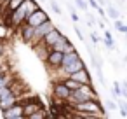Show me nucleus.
<instances>
[{"label":"nucleus","instance_id":"f257e3e1","mask_svg":"<svg viewBox=\"0 0 127 119\" xmlns=\"http://www.w3.org/2000/svg\"><path fill=\"white\" fill-rule=\"evenodd\" d=\"M38 7H40V5L35 2V0H23V2H21L12 12H9V14L5 16L7 25L12 26V28H18L21 23H25L26 16L32 14V12H33L35 9H38Z\"/></svg>","mask_w":127,"mask_h":119},{"label":"nucleus","instance_id":"f03ea898","mask_svg":"<svg viewBox=\"0 0 127 119\" xmlns=\"http://www.w3.org/2000/svg\"><path fill=\"white\" fill-rule=\"evenodd\" d=\"M84 67H85V63H84V60L80 58V54H78L77 51H71V53L63 54L61 67H59L56 72H58V74L61 75V79H63V77L70 75L71 72H77V70H80V68H84Z\"/></svg>","mask_w":127,"mask_h":119},{"label":"nucleus","instance_id":"7ed1b4c3","mask_svg":"<svg viewBox=\"0 0 127 119\" xmlns=\"http://www.w3.org/2000/svg\"><path fill=\"white\" fill-rule=\"evenodd\" d=\"M73 110L80 112V114H91L92 117H103L104 116V109L101 105V102L96 98V100H85V102H77V103H71Z\"/></svg>","mask_w":127,"mask_h":119},{"label":"nucleus","instance_id":"20e7f679","mask_svg":"<svg viewBox=\"0 0 127 119\" xmlns=\"http://www.w3.org/2000/svg\"><path fill=\"white\" fill-rule=\"evenodd\" d=\"M97 93L92 88V84H80L77 89H73L70 93L68 102L70 103H77V102H85V100H96Z\"/></svg>","mask_w":127,"mask_h":119},{"label":"nucleus","instance_id":"39448f33","mask_svg":"<svg viewBox=\"0 0 127 119\" xmlns=\"http://www.w3.org/2000/svg\"><path fill=\"white\" fill-rule=\"evenodd\" d=\"M21 105H23V117H26V119H30L32 114H35L38 109H44V103H42L40 96H30V98L23 100Z\"/></svg>","mask_w":127,"mask_h":119},{"label":"nucleus","instance_id":"423d86ee","mask_svg":"<svg viewBox=\"0 0 127 119\" xmlns=\"http://www.w3.org/2000/svg\"><path fill=\"white\" fill-rule=\"evenodd\" d=\"M54 26H56V25H54V23H52L49 18H47L45 21H42L38 26H35V32H33V44L40 42V39H42V37H44L47 32H51ZM33 44H32V46H33Z\"/></svg>","mask_w":127,"mask_h":119},{"label":"nucleus","instance_id":"0eeeda50","mask_svg":"<svg viewBox=\"0 0 127 119\" xmlns=\"http://www.w3.org/2000/svg\"><path fill=\"white\" fill-rule=\"evenodd\" d=\"M61 61H63V53L61 51H52L49 49L47 54H45V63L51 70H58L61 67Z\"/></svg>","mask_w":127,"mask_h":119},{"label":"nucleus","instance_id":"6e6552de","mask_svg":"<svg viewBox=\"0 0 127 119\" xmlns=\"http://www.w3.org/2000/svg\"><path fill=\"white\" fill-rule=\"evenodd\" d=\"M70 93L71 91L63 84V79L61 81H58V79L52 81V96H56L59 100H68L70 98Z\"/></svg>","mask_w":127,"mask_h":119},{"label":"nucleus","instance_id":"1a4fd4ad","mask_svg":"<svg viewBox=\"0 0 127 119\" xmlns=\"http://www.w3.org/2000/svg\"><path fill=\"white\" fill-rule=\"evenodd\" d=\"M47 18H49V16H47V12H45V11H42V9L38 7V9H35L32 14H28V16H26L25 23H28L30 26H33V28H35V26H38L42 21H45Z\"/></svg>","mask_w":127,"mask_h":119},{"label":"nucleus","instance_id":"9d476101","mask_svg":"<svg viewBox=\"0 0 127 119\" xmlns=\"http://www.w3.org/2000/svg\"><path fill=\"white\" fill-rule=\"evenodd\" d=\"M16 30L21 33V39H23L26 44H30V46L33 44V32H35V28H33V26H30L28 23H21Z\"/></svg>","mask_w":127,"mask_h":119},{"label":"nucleus","instance_id":"9b49d317","mask_svg":"<svg viewBox=\"0 0 127 119\" xmlns=\"http://www.w3.org/2000/svg\"><path fill=\"white\" fill-rule=\"evenodd\" d=\"M61 35H63V33L59 32V28H56V26H54L51 32H47V33L40 39V44H42V46H45V47L49 49V47H51V46H52V44H54V42L61 37Z\"/></svg>","mask_w":127,"mask_h":119},{"label":"nucleus","instance_id":"f8f14e48","mask_svg":"<svg viewBox=\"0 0 127 119\" xmlns=\"http://www.w3.org/2000/svg\"><path fill=\"white\" fill-rule=\"evenodd\" d=\"M2 116L7 117V119H21L23 117V105H21V102H16L12 107H9L7 110H4Z\"/></svg>","mask_w":127,"mask_h":119},{"label":"nucleus","instance_id":"ddd939ff","mask_svg":"<svg viewBox=\"0 0 127 119\" xmlns=\"http://www.w3.org/2000/svg\"><path fill=\"white\" fill-rule=\"evenodd\" d=\"M68 77L75 79V81H77V82H80V84H92L91 74L87 72V68H85V67H84V68H80V70H77V72H71Z\"/></svg>","mask_w":127,"mask_h":119},{"label":"nucleus","instance_id":"4468645a","mask_svg":"<svg viewBox=\"0 0 127 119\" xmlns=\"http://www.w3.org/2000/svg\"><path fill=\"white\" fill-rule=\"evenodd\" d=\"M16 102H19V96L18 95H9V96H5V98H2L0 100V110H7L9 107H12Z\"/></svg>","mask_w":127,"mask_h":119},{"label":"nucleus","instance_id":"2eb2a0df","mask_svg":"<svg viewBox=\"0 0 127 119\" xmlns=\"http://www.w3.org/2000/svg\"><path fill=\"white\" fill-rule=\"evenodd\" d=\"M21 2H23V0H7V2L4 4V7H2V14H4V16H7V14H9V12H12V11H14Z\"/></svg>","mask_w":127,"mask_h":119},{"label":"nucleus","instance_id":"dca6fc26","mask_svg":"<svg viewBox=\"0 0 127 119\" xmlns=\"http://www.w3.org/2000/svg\"><path fill=\"white\" fill-rule=\"evenodd\" d=\"M66 42H68V37H66V35H61V37H59V39H58L49 49H52V51H61V53H63V47H64Z\"/></svg>","mask_w":127,"mask_h":119},{"label":"nucleus","instance_id":"f3484780","mask_svg":"<svg viewBox=\"0 0 127 119\" xmlns=\"http://www.w3.org/2000/svg\"><path fill=\"white\" fill-rule=\"evenodd\" d=\"M12 81H14V75H12L9 70H5L2 75H0V88H2V86H9Z\"/></svg>","mask_w":127,"mask_h":119},{"label":"nucleus","instance_id":"a211bd4d","mask_svg":"<svg viewBox=\"0 0 127 119\" xmlns=\"http://www.w3.org/2000/svg\"><path fill=\"white\" fill-rule=\"evenodd\" d=\"M9 95H16V93H14V89L11 88V84H9V86H2V88H0V100L5 98V96H9Z\"/></svg>","mask_w":127,"mask_h":119},{"label":"nucleus","instance_id":"6ab92c4d","mask_svg":"<svg viewBox=\"0 0 127 119\" xmlns=\"http://www.w3.org/2000/svg\"><path fill=\"white\" fill-rule=\"evenodd\" d=\"M108 16H110L111 19H118V16H120V14H118V11H117V9L108 7Z\"/></svg>","mask_w":127,"mask_h":119},{"label":"nucleus","instance_id":"aec40b11","mask_svg":"<svg viewBox=\"0 0 127 119\" xmlns=\"http://www.w3.org/2000/svg\"><path fill=\"white\" fill-rule=\"evenodd\" d=\"M115 26H117V30H118V32H122V33H125V32H127V26H125L122 21H118V19H115Z\"/></svg>","mask_w":127,"mask_h":119},{"label":"nucleus","instance_id":"412c9836","mask_svg":"<svg viewBox=\"0 0 127 119\" xmlns=\"http://www.w3.org/2000/svg\"><path fill=\"white\" fill-rule=\"evenodd\" d=\"M75 5L80 11H87V2H85V0H75Z\"/></svg>","mask_w":127,"mask_h":119},{"label":"nucleus","instance_id":"4be33fe9","mask_svg":"<svg viewBox=\"0 0 127 119\" xmlns=\"http://www.w3.org/2000/svg\"><path fill=\"white\" fill-rule=\"evenodd\" d=\"M71 51H75V47H73V44L68 40V42L64 44V47H63V54H66V53H71Z\"/></svg>","mask_w":127,"mask_h":119},{"label":"nucleus","instance_id":"5701e85b","mask_svg":"<svg viewBox=\"0 0 127 119\" xmlns=\"http://www.w3.org/2000/svg\"><path fill=\"white\" fill-rule=\"evenodd\" d=\"M104 44L108 46V49H113V47H115V44H113V39H111V37H104Z\"/></svg>","mask_w":127,"mask_h":119},{"label":"nucleus","instance_id":"b1692460","mask_svg":"<svg viewBox=\"0 0 127 119\" xmlns=\"http://www.w3.org/2000/svg\"><path fill=\"white\" fill-rule=\"evenodd\" d=\"M51 7H52V11L56 12V14H61V9H59V5L54 2V0H52V2H51Z\"/></svg>","mask_w":127,"mask_h":119},{"label":"nucleus","instance_id":"393cba45","mask_svg":"<svg viewBox=\"0 0 127 119\" xmlns=\"http://www.w3.org/2000/svg\"><path fill=\"white\" fill-rule=\"evenodd\" d=\"M113 89H115V96H122V88H120L118 84H115Z\"/></svg>","mask_w":127,"mask_h":119},{"label":"nucleus","instance_id":"a878e982","mask_svg":"<svg viewBox=\"0 0 127 119\" xmlns=\"http://www.w3.org/2000/svg\"><path fill=\"white\" fill-rule=\"evenodd\" d=\"M75 32H77V35H78V39H80V40H85V39H84V35H82V32H80V28H78V26H75Z\"/></svg>","mask_w":127,"mask_h":119},{"label":"nucleus","instance_id":"bb28decb","mask_svg":"<svg viewBox=\"0 0 127 119\" xmlns=\"http://www.w3.org/2000/svg\"><path fill=\"white\" fill-rule=\"evenodd\" d=\"M108 109H110V110H115V109H117V103H115V102H108Z\"/></svg>","mask_w":127,"mask_h":119},{"label":"nucleus","instance_id":"cd10ccee","mask_svg":"<svg viewBox=\"0 0 127 119\" xmlns=\"http://www.w3.org/2000/svg\"><path fill=\"white\" fill-rule=\"evenodd\" d=\"M71 19H73V21H75V23H77V21H78V16H77V12H75V11H73V9H71Z\"/></svg>","mask_w":127,"mask_h":119},{"label":"nucleus","instance_id":"c85d7f7f","mask_svg":"<svg viewBox=\"0 0 127 119\" xmlns=\"http://www.w3.org/2000/svg\"><path fill=\"white\" fill-rule=\"evenodd\" d=\"M2 70H7V65H5L2 60H0V72H2Z\"/></svg>","mask_w":127,"mask_h":119},{"label":"nucleus","instance_id":"c756f323","mask_svg":"<svg viewBox=\"0 0 127 119\" xmlns=\"http://www.w3.org/2000/svg\"><path fill=\"white\" fill-rule=\"evenodd\" d=\"M91 39H92V42H94V44H96V42H97V40H99V39H97V35H96V33H91Z\"/></svg>","mask_w":127,"mask_h":119},{"label":"nucleus","instance_id":"7c9ffc66","mask_svg":"<svg viewBox=\"0 0 127 119\" xmlns=\"http://www.w3.org/2000/svg\"><path fill=\"white\" fill-rule=\"evenodd\" d=\"M96 2H99V4H104V0H96Z\"/></svg>","mask_w":127,"mask_h":119}]
</instances>
